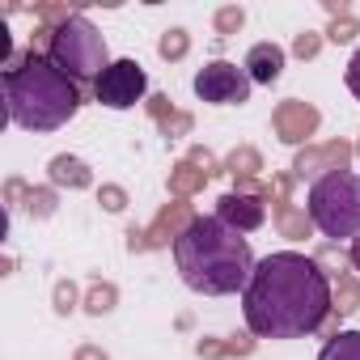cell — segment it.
<instances>
[{"mask_svg": "<svg viewBox=\"0 0 360 360\" xmlns=\"http://www.w3.org/2000/svg\"><path fill=\"white\" fill-rule=\"evenodd\" d=\"M335 309L330 276L318 259L297 250H276L255 263V276L242 292V314L259 339H301L314 335Z\"/></svg>", "mask_w": 360, "mask_h": 360, "instance_id": "6da1fadb", "label": "cell"}, {"mask_svg": "<svg viewBox=\"0 0 360 360\" xmlns=\"http://www.w3.org/2000/svg\"><path fill=\"white\" fill-rule=\"evenodd\" d=\"M174 263L183 284L204 297L246 292L255 276L250 242L238 229H229L221 217H195V225L174 242Z\"/></svg>", "mask_w": 360, "mask_h": 360, "instance_id": "7a4b0ae2", "label": "cell"}, {"mask_svg": "<svg viewBox=\"0 0 360 360\" xmlns=\"http://www.w3.org/2000/svg\"><path fill=\"white\" fill-rule=\"evenodd\" d=\"M5 110L9 123L26 131H56L81 110V89L47 56H39V47H30L5 64Z\"/></svg>", "mask_w": 360, "mask_h": 360, "instance_id": "3957f363", "label": "cell"}, {"mask_svg": "<svg viewBox=\"0 0 360 360\" xmlns=\"http://www.w3.org/2000/svg\"><path fill=\"white\" fill-rule=\"evenodd\" d=\"M305 212L322 238H360V174L339 169L318 178Z\"/></svg>", "mask_w": 360, "mask_h": 360, "instance_id": "277c9868", "label": "cell"}, {"mask_svg": "<svg viewBox=\"0 0 360 360\" xmlns=\"http://www.w3.org/2000/svg\"><path fill=\"white\" fill-rule=\"evenodd\" d=\"M47 60H51L64 77H72L77 85H81V81H94V85H98V77L110 68V64H106V39L98 34V26H94L85 13H77L68 26H60V30L51 34Z\"/></svg>", "mask_w": 360, "mask_h": 360, "instance_id": "5b68a950", "label": "cell"}, {"mask_svg": "<svg viewBox=\"0 0 360 360\" xmlns=\"http://www.w3.org/2000/svg\"><path fill=\"white\" fill-rule=\"evenodd\" d=\"M250 77L246 68L229 64V60H212L195 72V98L200 102H212V106H242L250 98Z\"/></svg>", "mask_w": 360, "mask_h": 360, "instance_id": "8992f818", "label": "cell"}, {"mask_svg": "<svg viewBox=\"0 0 360 360\" xmlns=\"http://www.w3.org/2000/svg\"><path fill=\"white\" fill-rule=\"evenodd\" d=\"M195 225V212H191V204L187 200H174V204H165L157 217H153V225L148 229H127V250L131 255H140V250H161V246H174L178 238H183L187 229Z\"/></svg>", "mask_w": 360, "mask_h": 360, "instance_id": "52a82bcc", "label": "cell"}, {"mask_svg": "<svg viewBox=\"0 0 360 360\" xmlns=\"http://www.w3.org/2000/svg\"><path fill=\"white\" fill-rule=\"evenodd\" d=\"M98 102L102 106H110V110H127V106H136V102H144V94H148V77H144V68L136 64V60H115L102 77H98Z\"/></svg>", "mask_w": 360, "mask_h": 360, "instance_id": "ba28073f", "label": "cell"}, {"mask_svg": "<svg viewBox=\"0 0 360 360\" xmlns=\"http://www.w3.org/2000/svg\"><path fill=\"white\" fill-rule=\"evenodd\" d=\"M356 157V144L347 140H326V144H305L292 161V178H326V174H339L347 169V161Z\"/></svg>", "mask_w": 360, "mask_h": 360, "instance_id": "9c48e42d", "label": "cell"}, {"mask_svg": "<svg viewBox=\"0 0 360 360\" xmlns=\"http://www.w3.org/2000/svg\"><path fill=\"white\" fill-rule=\"evenodd\" d=\"M271 123H276V136H280L284 144H305V140L318 131L322 115H318V106H309V102H301V98H288V102L276 106Z\"/></svg>", "mask_w": 360, "mask_h": 360, "instance_id": "30bf717a", "label": "cell"}, {"mask_svg": "<svg viewBox=\"0 0 360 360\" xmlns=\"http://www.w3.org/2000/svg\"><path fill=\"white\" fill-rule=\"evenodd\" d=\"M217 217H221L229 229H238V233H255V229L267 221V204L255 200V195H238V191H229V195L217 200Z\"/></svg>", "mask_w": 360, "mask_h": 360, "instance_id": "8fae6325", "label": "cell"}, {"mask_svg": "<svg viewBox=\"0 0 360 360\" xmlns=\"http://www.w3.org/2000/svg\"><path fill=\"white\" fill-rule=\"evenodd\" d=\"M246 77L250 81H259V85H276L280 81V72H284V47H276V43H255L250 51H246Z\"/></svg>", "mask_w": 360, "mask_h": 360, "instance_id": "7c38bea8", "label": "cell"}, {"mask_svg": "<svg viewBox=\"0 0 360 360\" xmlns=\"http://www.w3.org/2000/svg\"><path fill=\"white\" fill-rule=\"evenodd\" d=\"M47 178H51V187H68V191H85V187H94V169H89L81 157H72V153L51 157Z\"/></svg>", "mask_w": 360, "mask_h": 360, "instance_id": "4fadbf2b", "label": "cell"}, {"mask_svg": "<svg viewBox=\"0 0 360 360\" xmlns=\"http://www.w3.org/2000/svg\"><path fill=\"white\" fill-rule=\"evenodd\" d=\"M271 217H276V229H280L284 238H292V242H305V238L314 233V221H309V212L292 208V200H280V204H271Z\"/></svg>", "mask_w": 360, "mask_h": 360, "instance_id": "5bb4252c", "label": "cell"}, {"mask_svg": "<svg viewBox=\"0 0 360 360\" xmlns=\"http://www.w3.org/2000/svg\"><path fill=\"white\" fill-rule=\"evenodd\" d=\"M208 187V174L195 165V161H178L174 169H169V195L174 200H191L195 191H204Z\"/></svg>", "mask_w": 360, "mask_h": 360, "instance_id": "9a60e30c", "label": "cell"}, {"mask_svg": "<svg viewBox=\"0 0 360 360\" xmlns=\"http://www.w3.org/2000/svg\"><path fill=\"white\" fill-rule=\"evenodd\" d=\"M115 305H119V288H115L110 280H94V284H89V292H85V301H81V309H85V314H94V318L110 314Z\"/></svg>", "mask_w": 360, "mask_h": 360, "instance_id": "2e32d148", "label": "cell"}, {"mask_svg": "<svg viewBox=\"0 0 360 360\" xmlns=\"http://www.w3.org/2000/svg\"><path fill=\"white\" fill-rule=\"evenodd\" d=\"M330 292H335V314H356V309H360V280H356V276L335 271Z\"/></svg>", "mask_w": 360, "mask_h": 360, "instance_id": "e0dca14e", "label": "cell"}, {"mask_svg": "<svg viewBox=\"0 0 360 360\" xmlns=\"http://www.w3.org/2000/svg\"><path fill=\"white\" fill-rule=\"evenodd\" d=\"M259 169H263V157H259V148H250V144H238V148L225 157V174H233V178H259Z\"/></svg>", "mask_w": 360, "mask_h": 360, "instance_id": "ac0fdd59", "label": "cell"}, {"mask_svg": "<svg viewBox=\"0 0 360 360\" xmlns=\"http://www.w3.org/2000/svg\"><path fill=\"white\" fill-rule=\"evenodd\" d=\"M318 360H360V330H339L326 339Z\"/></svg>", "mask_w": 360, "mask_h": 360, "instance_id": "d6986e66", "label": "cell"}, {"mask_svg": "<svg viewBox=\"0 0 360 360\" xmlns=\"http://www.w3.org/2000/svg\"><path fill=\"white\" fill-rule=\"evenodd\" d=\"M187 51H191V34H187V30H178V26H174V30H165V34H161V43H157V56H161V60H169V64H174V60H183Z\"/></svg>", "mask_w": 360, "mask_h": 360, "instance_id": "ffe728a7", "label": "cell"}, {"mask_svg": "<svg viewBox=\"0 0 360 360\" xmlns=\"http://www.w3.org/2000/svg\"><path fill=\"white\" fill-rule=\"evenodd\" d=\"M34 221H47V217H56V187H30V195H26V204H22Z\"/></svg>", "mask_w": 360, "mask_h": 360, "instance_id": "44dd1931", "label": "cell"}, {"mask_svg": "<svg viewBox=\"0 0 360 360\" xmlns=\"http://www.w3.org/2000/svg\"><path fill=\"white\" fill-rule=\"evenodd\" d=\"M212 22H217V34L229 39V34H238V30L246 26V9H242V5H225V9H217Z\"/></svg>", "mask_w": 360, "mask_h": 360, "instance_id": "7402d4cb", "label": "cell"}, {"mask_svg": "<svg viewBox=\"0 0 360 360\" xmlns=\"http://www.w3.org/2000/svg\"><path fill=\"white\" fill-rule=\"evenodd\" d=\"M51 301H56V314H60V318H68V314L77 309L81 292H77V284H72V280H60V284H56V292H51Z\"/></svg>", "mask_w": 360, "mask_h": 360, "instance_id": "603a6c76", "label": "cell"}, {"mask_svg": "<svg viewBox=\"0 0 360 360\" xmlns=\"http://www.w3.org/2000/svg\"><path fill=\"white\" fill-rule=\"evenodd\" d=\"M157 127H161V136H165V140H178V136H191L195 119H191L187 110H174V115H169L165 123H157Z\"/></svg>", "mask_w": 360, "mask_h": 360, "instance_id": "cb8c5ba5", "label": "cell"}, {"mask_svg": "<svg viewBox=\"0 0 360 360\" xmlns=\"http://www.w3.org/2000/svg\"><path fill=\"white\" fill-rule=\"evenodd\" d=\"M318 51H322V34H318V30H305V34L292 39V56H297V60H314Z\"/></svg>", "mask_w": 360, "mask_h": 360, "instance_id": "d4e9b609", "label": "cell"}, {"mask_svg": "<svg viewBox=\"0 0 360 360\" xmlns=\"http://www.w3.org/2000/svg\"><path fill=\"white\" fill-rule=\"evenodd\" d=\"M98 204H102L106 212H123V208H127V191L115 187V183H102V187H98Z\"/></svg>", "mask_w": 360, "mask_h": 360, "instance_id": "484cf974", "label": "cell"}, {"mask_svg": "<svg viewBox=\"0 0 360 360\" xmlns=\"http://www.w3.org/2000/svg\"><path fill=\"white\" fill-rule=\"evenodd\" d=\"M356 34H360V22H356V18H335V22H330V30H326V39H330V43H352Z\"/></svg>", "mask_w": 360, "mask_h": 360, "instance_id": "4316f807", "label": "cell"}, {"mask_svg": "<svg viewBox=\"0 0 360 360\" xmlns=\"http://www.w3.org/2000/svg\"><path fill=\"white\" fill-rule=\"evenodd\" d=\"M26 195H30V187H26V178H9V183H5V212L22 208V204H26Z\"/></svg>", "mask_w": 360, "mask_h": 360, "instance_id": "83f0119b", "label": "cell"}, {"mask_svg": "<svg viewBox=\"0 0 360 360\" xmlns=\"http://www.w3.org/2000/svg\"><path fill=\"white\" fill-rule=\"evenodd\" d=\"M144 106H148V115H153V119H157V123H165V119H169V115H174V102H169V98H165V94H153V98H148V102H144Z\"/></svg>", "mask_w": 360, "mask_h": 360, "instance_id": "f1b7e54d", "label": "cell"}, {"mask_svg": "<svg viewBox=\"0 0 360 360\" xmlns=\"http://www.w3.org/2000/svg\"><path fill=\"white\" fill-rule=\"evenodd\" d=\"M255 352V339L250 335H233V339H225V356H250Z\"/></svg>", "mask_w": 360, "mask_h": 360, "instance_id": "f546056e", "label": "cell"}, {"mask_svg": "<svg viewBox=\"0 0 360 360\" xmlns=\"http://www.w3.org/2000/svg\"><path fill=\"white\" fill-rule=\"evenodd\" d=\"M187 161H195V165H200V169H204L208 178H212V174L221 169V165H217V157H212L208 148H191V157H187Z\"/></svg>", "mask_w": 360, "mask_h": 360, "instance_id": "4dcf8cb0", "label": "cell"}, {"mask_svg": "<svg viewBox=\"0 0 360 360\" xmlns=\"http://www.w3.org/2000/svg\"><path fill=\"white\" fill-rule=\"evenodd\" d=\"M195 352H200L204 360H225V343H221V339H200Z\"/></svg>", "mask_w": 360, "mask_h": 360, "instance_id": "1f68e13d", "label": "cell"}, {"mask_svg": "<svg viewBox=\"0 0 360 360\" xmlns=\"http://www.w3.org/2000/svg\"><path fill=\"white\" fill-rule=\"evenodd\" d=\"M343 81H347V89L356 94V102H360V51L347 60V72H343Z\"/></svg>", "mask_w": 360, "mask_h": 360, "instance_id": "d6a6232c", "label": "cell"}, {"mask_svg": "<svg viewBox=\"0 0 360 360\" xmlns=\"http://www.w3.org/2000/svg\"><path fill=\"white\" fill-rule=\"evenodd\" d=\"M72 360H110V356H106V352H102V347H98V343H81V347H77V356H72Z\"/></svg>", "mask_w": 360, "mask_h": 360, "instance_id": "836d02e7", "label": "cell"}, {"mask_svg": "<svg viewBox=\"0 0 360 360\" xmlns=\"http://www.w3.org/2000/svg\"><path fill=\"white\" fill-rule=\"evenodd\" d=\"M326 13H330V18H352L347 0H326Z\"/></svg>", "mask_w": 360, "mask_h": 360, "instance_id": "e575fe53", "label": "cell"}, {"mask_svg": "<svg viewBox=\"0 0 360 360\" xmlns=\"http://www.w3.org/2000/svg\"><path fill=\"white\" fill-rule=\"evenodd\" d=\"M347 259H352V267L360 271V238H352V250H347Z\"/></svg>", "mask_w": 360, "mask_h": 360, "instance_id": "d590c367", "label": "cell"}, {"mask_svg": "<svg viewBox=\"0 0 360 360\" xmlns=\"http://www.w3.org/2000/svg\"><path fill=\"white\" fill-rule=\"evenodd\" d=\"M356 157H360V140H356Z\"/></svg>", "mask_w": 360, "mask_h": 360, "instance_id": "8d00e7d4", "label": "cell"}]
</instances>
